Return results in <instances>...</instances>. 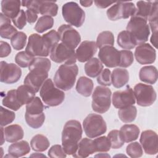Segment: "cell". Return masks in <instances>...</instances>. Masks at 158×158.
Returning a JSON list of instances; mask_svg holds the SVG:
<instances>
[{
	"label": "cell",
	"mask_w": 158,
	"mask_h": 158,
	"mask_svg": "<svg viewBox=\"0 0 158 158\" xmlns=\"http://www.w3.org/2000/svg\"><path fill=\"white\" fill-rule=\"evenodd\" d=\"M51 64L49 59L36 57L33 59L28 67L29 73L23 80L24 85L28 86L36 93L41 89L44 81L48 79V72Z\"/></svg>",
	"instance_id": "cell-1"
},
{
	"label": "cell",
	"mask_w": 158,
	"mask_h": 158,
	"mask_svg": "<svg viewBox=\"0 0 158 158\" xmlns=\"http://www.w3.org/2000/svg\"><path fill=\"white\" fill-rule=\"evenodd\" d=\"M82 128L79 121H67L62 132V148L68 155H73L78 149V143L82 136Z\"/></svg>",
	"instance_id": "cell-2"
},
{
	"label": "cell",
	"mask_w": 158,
	"mask_h": 158,
	"mask_svg": "<svg viewBox=\"0 0 158 158\" xmlns=\"http://www.w3.org/2000/svg\"><path fill=\"white\" fill-rule=\"evenodd\" d=\"M78 73V67L77 64H62L54 76V83L57 88L68 91L73 86Z\"/></svg>",
	"instance_id": "cell-3"
},
{
	"label": "cell",
	"mask_w": 158,
	"mask_h": 158,
	"mask_svg": "<svg viewBox=\"0 0 158 158\" xmlns=\"http://www.w3.org/2000/svg\"><path fill=\"white\" fill-rule=\"evenodd\" d=\"M127 31L130 33L136 46L145 43L150 35L148 20L134 16L131 17L128 23Z\"/></svg>",
	"instance_id": "cell-4"
},
{
	"label": "cell",
	"mask_w": 158,
	"mask_h": 158,
	"mask_svg": "<svg viewBox=\"0 0 158 158\" xmlns=\"http://www.w3.org/2000/svg\"><path fill=\"white\" fill-rule=\"evenodd\" d=\"M40 95L44 104L50 107L61 104L65 99L64 93L55 86L51 78L44 81L40 89Z\"/></svg>",
	"instance_id": "cell-5"
},
{
	"label": "cell",
	"mask_w": 158,
	"mask_h": 158,
	"mask_svg": "<svg viewBox=\"0 0 158 158\" xmlns=\"http://www.w3.org/2000/svg\"><path fill=\"white\" fill-rule=\"evenodd\" d=\"M85 135L89 138L98 137L106 133L107 125L102 117L96 114H90L83 122Z\"/></svg>",
	"instance_id": "cell-6"
},
{
	"label": "cell",
	"mask_w": 158,
	"mask_h": 158,
	"mask_svg": "<svg viewBox=\"0 0 158 158\" xmlns=\"http://www.w3.org/2000/svg\"><path fill=\"white\" fill-rule=\"evenodd\" d=\"M110 89L104 86H98L92 94V109L99 114L106 112L110 107L111 104Z\"/></svg>",
	"instance_id": "cell-7"
},
{
	"label": "cell",
	"mask_w": 158,
	"mask_h": 158,
	"mask_svg": "<svg viewBox=\"0 0 158 158\" xmlns=\"http://www.w3.org/2000/svg\"><path fill=\"white\" fill-rule=\"evenodd\" d=\"M62 16L66 22L75 27H80L84 23L85 13L75 2H68L62 7Z\"/></svg>",
	"instance_id": "cell-8"
},
{
	"label": "cell",
	"mask_w": 158,
	"mask_h": 158,
	"mask_svg": "<svg viewBox=\"0 0 158 158\" xmlns=\"http://www.w3.org/2000/svg\"><path fill=\"white\" fill-rule=\"evenodd\" d=\"M25 51L33 57H44L49 55L51 49L41 36L33 33L28 38Z\"/></svg>",
	"instance_id": "cell-9"
},
{
	"label": "cell",
	"mask_w": 158,
	"mask_h": 158,
	"mask_svg": "<svg viewBox=\"0 0 158 158\" xmlns=\"http://www.w3.org/2000/svg\"><path fill=\"white\" fill-rule=\"evenodd\" d=\"M51 59L58 64H75L77 56L74 49L70 48L62 43H57L51 50Z\"/></svg>",
	"instance_id": "cell-10"
},
{
	"label": "cell",
	"mask_w": 158,
	"mask_h": 158,
	"mask_svg": "<svg viewBox=\"0 0 158 158\" xmlns=\"http://www.w3.org/2000/svg\"><path fill=\"white\" fill-rule=\"evenodd\" d=\"M133 93L137 104L143 107L151 106L157 98L154 88L151 85L141 83H138L135 86Z\"/></svg>",
	"instance_id": "cell-11"
},
{
	"label": "cell",
	"mask_w": 158,
	"mask_h": 158,
	"mask_svg": "<svg viewBox=\"0 0 158 158\" xmlns=\"http://www.w3.org/2000/svg\"><path fill=\"white\" fill-rule=\"evenodd\" d=\"M136 6L131 2H117L111 6L106 12L110 20L115 21L121 19H126L133 16Z\"/></svg>",
	"instance_id": "cell-12"
},
{
	"label": "cell",
	"mask_w": 158,
	"mask_h": 158,
	"mask_svg": "<svg viewBox=\"0 0 158 158\" xmlns=\"http://www.w3.org/2000/svg\"><path fill=\"white\" fill-rule=\"evenodd\" d=\"M22 6L43 15L56 16L58 12V6L54 1H23Z\"/></svg>",
	"instance_id": "cell-13"
},
{
	"label": "cell",
	"mask_w": 158,
	"mask_h": 158,
	"mask_svg": "<svg viewBox=\"0 0 158 158\" xmlns=\"http://www.w3.org/2000/svg\"><path fill=\"white\" fill-rule=\"evenodd\" d=\"M60 40L67 46L74 49L81 41L80 33L70 25L63 24L58 28Z\"/></svg>",
	"instance_id": "cell-14"
},
{
	"label": "cell",
	"mask_w": 158,
	"mask_h": 158,
	"mask_svg": "<svg viewBox=\"0 0 158 158\" xmlns=\"http://www.w3.org/2000/svg\"><path fill=\"white\" fill-rule=\"evenodd\" d=\"M1 81L6 84H13L17 82L22 76V70L19 65L8 64L5 61L0 62Z\"/></svg>",
	"instance_id": "cell-15"
},
{
	"label": "cell",
	"mask_w": 158,
	"mask_h": 158,
	"mask_svg": "<svg viewBox=\"0 0 158 158\" xmlns=\"http://www.w3.org/2000/svg\"><path fill=\"white\" fill-rule=\"evenodd\" d=\"M112 104L117 109H122L136 102L133 90L129 86L122 91H115L112 94Z\"/></svg>",
	"instance_id": "cell-16"
},
{
	"label": "cell",
	"mask_w": 158,
	"mask_h": 158,
	"mask_svg": "<svg viewBox=\"0 0 158 158\" xmlns=\"http://www.w3.org/2000/svg\"><path fill=\"white\" fill-rule=\"evenodd\" d=\"M98 57L100 61L109 68L118 66L120 63V51L111 46H106L99 49Z\"/></svg>",
	"instance_id": "cell-17"
},
{
	"label": "cell",
	"mask_w": 158,
	"mask_h": 158,
	"mask_svg": "<svg viewBox=\"0 0 158 158\" xmlns=\"http://www.w3.org/2000/svg\"><path fill=\"white\" fill-rule=\"evenodd\" d=\"M139 142L146 154H156L158 152V137L157 133L151 130L143 131L140 136Z\"/></svg>",
	"instance_id": "cell-18"
},
{
	"label": "cell",
	"mask_w": 158,
	"mask_h": 158,
	"mask_svg": "<svg viewBox=\"0 0 158 158\" xmlns=\"http://www.w3.org/2000/svg\"><path fill=\"white\" fill-rule=\"evenodd\" d=\"M135 57L136 61L141 65L151 64L156 60V51L149 43H143L136 48Z\"/></svg>",
	"instance_id": "cell-19"
},
{
	"label": "cell",
	"mask_w": 158,
	"mask_h": 158,
	"mask_svg": "<svg viewBox=\"0 0 158 158\" xmlns=\"http://www.w3.org/2000/svg\"><path fill=\"white\" fill-rule=\"evenodd\" d=\"M97 48L94 41L86 40L81 42L76 51L77 59L80 62L88 61L96 54Z\"/></svg>",
	"instance_id": "cell-20"
},
{
	"label": "cell",
	"mask_w": 158,
	"mask_h": 158,
	"mask_svg": "<svg viewBox=\"0 0 158 158\" xmlns=\"http://www.w3.org/2000/svg\"><path fill=\"white\" fill-rule=\"evenodd\" d=\"M96 152V149L94 140L84 138L78 143V149L75 154L72 156L74 157L84 158L87 157L89 155Z\"/></svg>",
	"instance_id": "cell-21"
},
{
	"label": "cell",
	"mask_w": 158,
	"mask_h": 158,
	"mask_svg": "<svg viewBox=\"0 0 158 158\" xmlns=\"http://www.w3.org/2000/svg\"><path fill=\"white\" fill-rule=\"evenodd\" d=\"M22 2L19 0H2L1 1L2 13L9 19H14L20 11Z\"/></svg>",
	"instance_id": "cell-22"
},
{
	"label": "cell",
	"mask_w": 158,
	"mask_h": 158,
	"mask_svg": "<svg viewBox=\"0 0 158 158\" xmlns=\"http://www.w3.org/2000/svg\"><path fill=\"white\" fill-rule=\"evenodd\" d=\"M5 140L9 143H15L23 138L24 132L22 127L17 124L10 125L4 128Z\"/></svg>",
	"instance_id": "cell-23"
},
{
	"label": "cell",
	"mask_w": 158,
	"mask_h": 158,
	"mask_svg": "<svg viewBox=\"0 0 158 158\" xmlns=\"http://www.w3.org/2000/svg\"><path fill=\"white\" fill-rule=\"evenodd\" d=\"M0 36L2 38L11 39L18 31L11 25L10 19L4 15L2 12L0 14Z\"/></svg>",
	"instance_id": "cell-24"
},
{
	"label": "cell",
	"mask_w": 158,
	"mask_h": 158,
	"mask_svg": "<svg viewBox=\"0 0 158 158\" xmlns=\"http://www.w3.org/2000/svg\"><path fill=\"white\" fill-rule=\"evenodd\" d=\"M120 136L124 143H130L136 140L139 135V127L134 124L123 125L119 131Z\"/></svg>",
	"instance_id": "cell-25"
},
{
	"label": "cell",
	"mask_w": 158,
	"mask_h": 158,
	"mask_svg": "<svg viewBox=\"0 0 158 158\" xmlns=\"http://www.w3.org/2000/svg\"><path fill=\"white\" fill-rule=\"evenodd\" d=\"M129 81V73L127 69L116 68L111 73V83L116 88H120L125 85Z\"/></svg>",
	"instance_id": "cell-26"
},
{
	"label": "cell",
	"mask_w": 158,
	"mask_h": 158,
	"mask_svg": "<svg viewBox=\"0 0 158 158\" xmlns=\"http://www.w3.org/2000/svg\"><path fill=\"white\" fill-rule=\"evenodd\" d=\"M30 151L29 143L25 140L15 142L9 146L8 152L12 157H22Z\"/></svg>",
	"instance_id": "cell-27"
},
{
	"label": "cell",
	"mask_w": 158,
	"mask_h": 158,
	"mask_svg": "<svg viewBox=\"0 0 158 158\" xmlns=\"http://www.w3.org/2000/svg\"><path fill=\"white\" fill-rule=\"evenodd\" d=\"M157 70L153 65L144 66L139 72V80L148 84H154L157 80Z\"/></svg>",
	"instance_id": "cell-28"
},
{
	"label": "cell",
	"mask_w": 158,
	"mask_h": 158,
	"mask_svg": "<svg viewBox=\"0 0 158 158\" xmlns=\"http://www.w3.org/2000/svg\"><path fill=\"white\" fill-rule=\"evenodd\" d=\"M103 68V64L100 60L96 57H93L85 64V72L88 77L95 78L100 74Z\"/></svg>",
	"instance_id": "cell-29"
},
{
	"label": "cell",
	"mask_w": 158,
	"mask_h": 158,
	"mask_svg": "<svg viewBox=\"0 0 158 158\" xmlns=\"http://www.w3.org/2000/svg\"><path fill=\"white\" fill-rule=\"evenodd\" d=\"M94 84L90 78L82 76L80 77L76 85V90L81 95L85 97H89L91 94Z\"/></svg>",
	"instance_id": "cell-30"
},
{
	"label": "cell",
	"mask_w": 158,
	"mask_h": 158,
	"mask_svg": "<svg viewBox=\"0 0 158 158\" xmlns=\"http://www.w3.org/2000/svg\"><path fill=\"white\" fill-rule=\"evenodd\" d=\"M154 2V1H138L136 2V11L133 16L148 20V17L151 13Z\"/></svg>",
	"instance_id": "cell-31"
},
{
	"label": "cell",
	"mask_w": 158,
	"mask_h": 158,
	"mask_svg": "<svg viewBox=\"0 0 158 158\" xmlns=\"http://www.w3.org/2000/svg\"><path fill=\"white\" fill-rule=\"evenodd\" d=\"M17 97L22 106L27 104L35 97L36 93L25 85L19 86L16 89Z\"/></svg>",
	"instance_id": "cell-32"
},
{
	"label": "cell",
	"mask_w": 158,
	"mask_h": 158,
	"mask_svg": "<svg viewBox=\"0 0 158 158\" xmlns=\"http://www.w3.org/2000/svg\"><path fill=\"white\" fill-rule=\"evenodd\" d=\"M50 143L48 138L41 134L34 136L30 141V146L32 149L37 152H43L49 147Z\"/></svg>",
	"instance_id": "cell-33"
},
{
	"label": "cell",
	"mask_w": 158,
	"mask_h": 158,
	"mask_svg": "<svg viewBox=\"0 0 158 158\" xmlns=\"http://www.w3.org/2000/svg\"><path fill=\"white\" fill-rule=\"evenodd\" d=\"M2 104L4 106L15 111L18 110L22 106L17 99L16 89L9 91L2 99Z\"/></svg>",
	"instance_id": "cell-34"
},
{
	"label": "cell",
	"mask_w": 158,
	"mask_h": 158,
	"mask_svg": "<svg viewBox=\"0 0 158 158\" xmlns=\"http://www.w3.org/2000/svg\"><path fill=\"white\" fill-rule=\"evenodd\" d=\"M118 115L120 120L123 123H131L136 117L137 109L133 105L120 109L118 111Z\"/></svg>",
	"instance_id": "cell-35"
},
{
	"label": "cell",
	"mask_w": 158,
	"mask_h": 158,
	"mask_svg": "<svg viewBox=\"0 0 158 158\" xmlns=\"http://www.w3.org/2000/svg\"><path fill=\"white\" fill-rule=\"evenodd\" d=\"M117 42L118 45L123 49H131L136 46L130 33L127 30L122 31L118 33Z\"/></svg>",
	"instance_id": "cell-36"
},
{
	"label": "cell",
	"mask_w": 158,
	"mask_h": 158,
	"mask_svg": "<svg viewBox=\"0 0 158 158\" xmlns=\"http://www.w3.org/2000/svg\"><path fill=\"white\" fill-rule=\"evenodd\" d=\"M44 106L39 97H35V98L29 103L26 104L25 114L28 115H38L43 112Z\"/></svg>",
	"instance_id": "cell-37"
},
{
	"label": "cell",
	"mask_w": 158,
	"mask_h": 158,
	"mask_svg": "<svg viewBox=\"0 0 158 158\" xmlns=\"http://www.w3.org/2000/svg\"><path fill=\"white\" fill-rule=\"evenodd\" d=\"M96 46L101 49L106 46H113L114 44V36L110 31H104L101 32L96 40Z\"/></svg>",
	"instance_id": "cell-38"
},
{
	"label": "cell",
	"mask_w": 158,
	"mask_h": 158,
	"mask_svg": "<svg viewBox=\"0 0 158 158\" xmlns=\"http://www.w3.org/2000/svg\"><path fill=\"white\" fill-rule=\"evenodd\" d=\"M54 25V19L52 17L43 15L39 18L35 26V30L39 33H42L45 31L51 29Z\"/></svg>",
	"instance_id": "cell-39"
},
{
	"label": "cell",
	"mask_w": 158,
	"mask_h": 158,
	"mask_svg": "<svg viewBox=\"0 0 158 158\" xmlns=\"http://www.w3.org/2000/svg\"><path fill=\"white\" fill-rule=\"evenodd\" d=\"M25 117L27 125L35 129L40 128L45 120V115L44 112L38 115H28L25 114Z\"/></svg>",
	"instance_id": "cell-40"
},
{
	"label": "cell",
	"mask_w": 158,
	"mask_h": 158,
	"mask_svg": "<svg viewBox=\"0 0 158 158\" xmlns=\"http://www.w3.org/2000/svg\"><path fill=\"white\" fill-rule=\"evenodd\" d=\"M27 35L22 31H18L11 39L10 44L13 48L17 51L22 49L27 43Z\"/></svg>",
	"instance_id": "cell-41"
},
{
	"label": "cell",
	"mask_w": 158,
	"mask_h": 158,
	"mask_svg": "<svg viewBox=\"0 0 158 158\" xmlns=\"http://www.w3.org/2000/svg\"><path fill=\"white\" fill-rule=\"evenodd\" d=\"M34 59V57L28 54L26 51H20L16 54L15 61L19 67L25 68L29 67Z\"/></svg>",
	"instance_id": "cell-42"
},
{
	"label": "cell",
	"mask_w": 158,
	"mask_h": 158,
	"mask_svg": "<svg viewBox=\"0 0 158 158\" xmlns=\"http://www.w3.org/2000/svg\"><path fill=\"white\" fill-rule=\"evenodd\" d=\"M96 152H108L110 148V142L107 136H102L94 139Z\"/></svg>",
	"instance_id": "cell-43"
},
{
	"label": "cell",
	"mask_w": 158,
	"mask_h": 158,
	"mask_svg": "<svg viewBox=\"0 0 158 158\" xmlns=\"http://www.w3.org/2000/svg\"><path fill=\"white\" fill-rule=\"evenodd\" d=\"M15 118V114L13 111L0 107V125L1 127L11 123Z\"/></svg>",
	"instance_id": "cell-44"
},
{
	"label": "cell",
	"mask_w": 158,
	"mask_h": 158,
	"mask_svg": "<svg viewBox=\"0 0 158 158\" xmlns=\"http://www.w3.org/2000/svg\"><path fill=\"white\" fill-rule=\"evenodd\" d=\"M107 138L110 142L112 149H119L124 144V141L120 136L119 131L117 130H111L108 133Z\"/></svg>",
	"instance_id": "cell-45"
},
{
	"label": "cell",
	"mask_w": 158,
	"mask_h": 158,
	"mask_svg": "<svg viewBox=\"0 0 158 158\" xmlns=\"http://www.w3.org/2000/svg\"><path fill=\"white\" fill-rule=\"evenodd\" d=\"M120 51V63L118 66L127 68L130 67L133 62V54L129 50H121Z\"/></svg>",
	"instance_id": "cell-46"
},
{
	"label": "cell",
	"mask_w": 158,
	"mask_h": 158,
	"mask_svg": "<svg viewBox=\"0 0 158 158\" xmlns=\"http://www.w3.org/2000/svg\"><path fill=\"white\" fill-rule=\"evenodd\" d=\"M127 154L132 158H138L143 156V151L142 146L138 142H133L127 145L126 148Z\"/></svg>",
	"instance_id": "cell-47"
},
{
	"label": "cell",
	"mask_w": 158,
	"mask_h": 158,
	"mask_svg": "<svg viewBox=\"0 0 158 158\" xmlns=\"http://www.w3.org/2000/svg\"><path fill=\"white\" fill-rule=\"evenodd\" d=\"M42 37L46 41L51 50L56 44L59 43V41H60V37L58 32L54 30H52L48 33H44L42 36Z\"/></svg>",
	"instance_id": "cell-48"
},
{
	"label": "cell",
	"mask_w": 158,
	"mask_h": 158,
	"mask_svg": "<svg viewBox=\"0 0 158 158\" xmlns=\"http://www.w3.org/2000/svg\"><path fill=\"white\" fill-rule=\"evenodd\" d=\"M97 82L104 86H110L112 83L110 70L108 69H104L102 70L100 74L98 76Z\"/></svg>",
	"instance_id": "cell-49"
},
{
	"label": "cell",
	"mask_w": 158,
	"mask_h": 158,
	"mask_svg": "<svg viewBox=\"0 0 158 158\" xmlns=\"http://www.w3.org/2000/svg\"><path fill=\"white\" fill-rule=\"evenodd\" d=\"M48 156L51 158L66 157L67 154L64 151L62 146L59 144H55L51 147L48 151Z\"/></svg>",
	"instance_id": "cell-50"
},
{
	"label": "cell",
	"mask_w": 158,
	"mask_h": 158,
	"mask_svg": "<svg viewBox=\"0 0 158 158\" xmlns=\"http://www.w3.org/2000/svg\"><path fill=\"white\" fill-rule=\"evenodd\" d=\"M14 25L19 29L22 30L27 24V17L25 12L21 9L18 15L12 19Z\"/></svg>",
	"instance_id": "cell-51"
},
{
	"label": "cell",
	"mask_w": 158,
	"mask_h": 158,
	"mask_svg": "<svg viewBox=\"0 0 158 158\" xmlns=\"http://www.w3.org/2000/svg\"><path fill=\"white\" fill-rule=\"evenodd\" d=\"M0 57L1 58L8 56L11 52V48L8 43L1 41L0 42Z\"/></svg>",
	"instance_id": "cell-52"
},
{
	"label": "cell",
	"mask_w": 158,
	"mask_h": 158,
	"mask_svg": "<svg viewBox=\"0 0 158 158\" xmlns=\"http://www.w3.org/2000/svg\"><path fill=\"white\" fill-rule=\"evenodd\" d=\"M25 14H26L27 22L31 24L35 23L36 21L38 19V14L35 11L31 9H27V10L25 11Z\"/></svg>",
	"instance_id": "cell-53"
},
{
	"label": "cell",
	"mask_w": 158,
	"mask_h": 158,
	"mask_svg": "<svg viewBox=\"0 0 158 158\" xmlns=\"http://www.w3.org/2000/svg\"><path fill=\"white\" fill-rule=\"evenodd\" d=\"M114 2H109V1H94V4L96 7L101 9L106 8L110 5L113 4Z\"/></svg>",
	"instance_id": "cell-54"
},
{
	"label": "cell",
	"mask_w": 158,
	"mask_h": 158,
	"mask_svg": "<svg viewBox=\"0 0 158 158\" xmlns=\"http://www.w3.org/2000/svg\"><path fill=\"white\" fill-rule=\"evenodd\" d=\"M93 1H80V4L83 7H89L92 5Z\"/></svg>",
	"instance_id": "cell-55"
},
{
	"label": "cell",
	"mask_w": 158,
	"mask_h": 158,
	"mask_svg": "<svg viewBox=\"0 0 158 158\" xmlns=\"http://www.w3.org/2000/svg\"><path fill=\"white\" fill-rule=\"evenodd\" d=\"M1 138H2V139H1V144L2 145V144H3V143H4V141L5 140V136H4V128L2 127H1Z\"/></svg>",
	"instance_id": "cell-56"
}]
</instances>
